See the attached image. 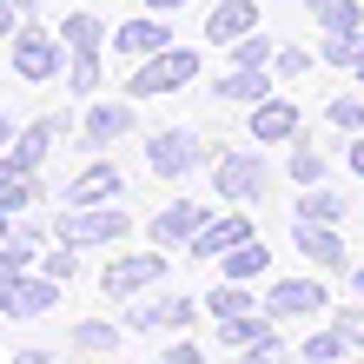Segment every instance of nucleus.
<instances>
[{"instance_id":"nucleus-1","label":"nucleus","mask_w":364,"mask_h":364,"mask_svg":"<svg viewBox=\"0 0 364 364\" xmlns=\"http://www.w3.org/2000/svg\"><path fill=\"white\" fill-rule=\"evenodd\" d=\"M192 73H199V53H186V47H159V53H146V60H139L133 93H139V100H146V93H173V87H186Z\"/></svg>"},{"instance_id":"nucleus-2","label":"nucleus","mask_w":364,"mask_h":364,"mask_svg":"<svg viewBox=\"0 0 364 364\" xmlns=\"http://www.w3.org/2000/svg\"><path fill=\"white\" fill-rule=\"evenodd\" d=\"M60 239L67 245H113V239H126V219L119 212H100V205H73L60 219Z\"/></svg>"},{"instance_id":"nucleus-3","label":"nucleus","mask_w":364,"mask_h":364,"mask_svg":"<svg viewBox=\"0 0 364 364\" xmlns=\"http://www.w3.org/2000/svg\"><path fill=\"white\" fill-rule=\"evenodd\" d=\"M192 159H199V139H192V133H159V139H146V166H153L159 179L192 173Z\"/></svg>"},{"instance_id":"nucleus-4","label":"nucleus","mask_w":364,"mask_h":364,"mask_svg":"<svg viewBox=\"0 0 364 364\" xmlns=\"http://www.w3.org/2000/svg\"><path fill=\"white\" fill-rule=\"evenodd\" d=\"M212 186H219V199H259L265 192V166L245 159V153H225L219 173H212Z\"/></svg>"},{"instance_id":"nucleus-5","label":"nucleus","mask_w":364,"mask_h":364,"mask_svg":"<svg viewBox=\"0 0 364 364\" xmlns=\"http://www.w3.org/2000/svg\"><path fill=\"white\" fill-rule=\"evenodd\" d=\"M159 272H166L159 252H146V259H113L106 265V298H133L146 285H159Z\"/></svg>"},{"instance_id":"nucleus-6","label":"nucleus","mask_w":364,"mask_h":364,"mask_svg":"<svg viewBox=\"0 0 364 364\" xmlns=\"http://www.w3.org/2000/svg\"><path fill=\"white\" fill-rule=\"evenodd\" d=\"M205 33L219 40V47H239L245 33H259V7H252V0H219L212 20H205Z\"/></svg>"},{"instance_id":"nucleus-7","label":"nucleus","mask_w":364,"mask_h":364,"mask_svg":"<svg viewBox=\"0 0 364 364\" xmlns=\"http://www.w3.org/2000/svg\"><path fill=\"white\" fill-rule=\"evenodd\" d=\"M318 305H325V291H318L311 278H285V285H272V298H265L272 318H311Z\"/></svg>"},{"instance_id":"nucleus-8","label":"nucleus","mask_w":364,"mask_h":364,"mask_svg":"<svg viewBox=\"0 0 364 364\" xmlns=\"http://www.w3.org/2000/svg\"><path fill=\"white\" fill-rule=\"evenodd\" d=\"M126 318H133L139 331H166V325H186L192 318V298H133Z\"/></svg>"},{"instance_id":"nucleus-9","label":"nucleus","mask_w":364,"mask_h":364,"mask_svg":"<svg viewBox=\"0 0 364 364\" xmlns=\"http://www.w3.org/2000/svg\"><path fill=\"white\" fill-rule=\"evenodd\" d=\"M14 67L27 73V80H53L60 73V47H53L47 33H20L14 40Z\"/></svg>"},{"instance_id":"nucleus-10","label":"nucleus","mask_w":364,"mask_h":364,"mask_svg":"<svg viewBox=\"0 0 364 364\" xmlns=\"http://www.w3.org/2000/svg\"><path fill=\"white\" fill-rule=\"evenodd\" d=\"M245 239H252V219H212V225L192 232V252H199V259H219V252L245 245Z\"/></svg>"},{"instance_id":"nucleus-11","label":"nucleus","mask_w":364,"mask_h":364,"mask_svg":"<svg viewBox=\"0 0 364 364\" xmlns=\"http://www.w3.org/2000/svg\"><path fill=\"white\" fill-rule=\"evenodd\" d=\"M199 225H205V219H199V205H186V199H179V205H166L159 219H153V245H186Z\"/></svg>"},{"instance_id":"nucleus-12","label":"nucleus","mask_w":364,"mask_h":364,"mask_svg":"<svg viewBox=\"0 0 364 364\" xmlns=\"http://www.w3.org/2000/svg\"><path fill=\"white\" fill-rule=\"evenodd\" d=\"M126 126H133V106H119V100H100V106H87V139H93V146L119 139Z\"/></svg>"},{"instance_id":"nucleus-13","label":"nucleus","mask_w":364,"mask_h":364,"mask_svg":"<svg viewBox=\"0 0 364 364\" xmlns=\"http://www.w3.org/2000/svg\"><path fill=\"white\" fill-rule=\"evenodd\" d=\"M298 126V106L291 100H259V113H252V139H291Z\"/></svg>"},{"instance_id":"nucleus-14","label":"nucleus","mask_w":364,"mask_h":364,"mask_svg":"<svg viewBox=\"0 0 364 364\" xmlns=\"http://www.w3.org/2000/svg\"><path fill=\"white\" fill-rule=\"evenodd\" d=\"M113 192H119V173H113V166H87V173L67 186V199L73 205H106Z\"/></svg>"},{"instance_id":"nucleus-15","label":"nucleus","mask_w":364,"mask_h":364,"mask_svg":"<svg viewBox=\"0 0 364 364\" xmlns=\"http://www.w3.org/2000/svg\"><path fill=\"white\" fill-rule=\"evenodd\" d=\"M27 199H33V166L14 153V159H0V212H14Z\"/></svg>"},{"instance_id":"nucleus-16","label":"nucleus","mask_w":364,"mask_h":364,"mask_svg":"<svg viewBox=\"0 0 364 364\" xmlns=\"http://www.w3.org/2000/svg\"><path fill=\"white\" fill-rule=\"evenodd\" d=\"M113 40H119V47L133 53V60H146V53H159V47H166V27H159V20H146V14H139V20H126V27H119Z\"/></svg>"},{"instance_id":"nucleus-17","label":"nucleus","mask_w":364,"mask_h":364,"mask_svg":"<svg viewBox=\"0 0 364 364\" xmlns=\"http://www.w3.org/2000/svg\"><path fill=\"white\" fill-rule=\"evenodd\" d=\"M298 252H311L318 265H338V259H345L338 232H331V225H311V219H298Z\"/></svg>"},{"instance_id":"nucleus-18","label":"nucleus","mask_w":364,"mask_h":364,"mask_svg":"<svg viewBox=\"0 0 364 364\" xmlns=\"http://www.w3.org/2000/svg\"><path fill=\"white\" fill-rule=\"evenodd\" d=\"M14 318H33V311H53V278H14Z\"/></svg>"},{"instance_id":"nucleus-19","label":"nucleus","mask_w":364,"mask_h":364,"mask_svg":"<svg viewBox=\"0 0 364 364\" xmlns=\"http://www.w3.org/2000/svg\"><path fill=\"white\" fill-rule=\"evenodd\" d=\"M225 345H252V351H278L272 345V325H265V318H225Z\"/></svg>"},{"instance_id":"nucleus-20","label":"nucleus","mask_w":364,"mask_h":364,"mask_svg":"<svg viewBox=\"0 0 364 364\" xmlns=\"http://www.w3.org/2000/svg\"><path fill=\"white\" fill-rule=\"evenodd\" d=\"M265 87H272V80H265L259 67H239V73L219 80V100H265Z\"/></svg>"},{"instance_id":"nucleus-21","label":"nucleus","mask_w":364,"mask_h":364,"mask_svg":"<svg viewBox=\"0 0 364 364\" xmlns=\"http://www.w3.org/2000/svg\"><path fill=\"white\" fill-rule=\"evenodd\" d=\"M338 212H345V199H338V192H298V219H311V225H331Z\"/></svg>"},{"instance_id":"nucleus-22","label":"nucleus","mask_w":364,"mask_h":364,"mask_svg":"<svg viewBox=\"0 0 364 364\" xmlns=\"http://www.w3.org/2000/svg\"><path fill=\"white\" fill-rule=\"evenodd\" d=\"M60 33H67V47H73V53H100V33H106V27H100L93 14H73Z\"/></svg>"},{"instance_id":"nucleus-23","label":"nucleus","mask_w":364,"mask_h":364,"mask_svg":"<svg viewBox=\"0 0 364 364\" xmlns=\"http://www.w3.org/2000/svg\"><path fill=\"white\" fill-rule=\"evenodd\" d=\"M225 272L239 278V285H245V278H259V272H265V245H252V239L232 245V252H225Z\"/></svg>"},{"instance_id":"nucleus-24","label":"nucleus","mask_w":364,"mask_h":364,"mask_svg":"<svg viewBox=\"0 0 364 364\" xmlns=\"http://www.w3.org/2000/svg\"><path fill=\"white\" fill-rule=\"evenodd\" d=\"M325 60H338V67H358V60H364V27H345V33H331Z\"/></svg>"},{"instance_id":"nucleus-25","label":"nucleus","mask_w":364,"mask_h":364,"mask_svg":"<svg viewBox=\"0 0 364 364\" xmlns=\"http://www.w3.org/2000/svg\"><path fill=\"white\" fill-rule=\"evenodd\" d=\"M205 305L219 311V318H239V311L252 305V298H245V285H239V278H232V285H219V291H205Z\"/></svg>"},{"instance_id":"nucleus-26","label":"nucleus","mask_w":364,"mask_h":364,"mask_svg":"<svg viewBox=\"0 0 364 364\" xmlns=\"http://www.w3.org/2000/svg\"><path fill=\"white\" fill-rule=\"evenodd\" d=\"M47 139H53V119L27 126V139H20V159H27V166H40V159H47Z\"/></svg>"},{"instance_id":"nucleus-27","label":"nucleus","mask_w":364,"mask_h":364,"mask_svg":"<svg viewBox=\"0 0 364 364\" xmlns=\"http://www.w3.org/2000/svg\"><path fill=\"white\" fill-rule=\"evenodd\" d=\"M232 53H239V67H265V53H272V40H265V33H245L239 47H232Z\"/></svg>"},{"instance_id":"nucleus-28","label":"nucleus","mask_w":364,"mask_h":364,"mask_svg":"<svg viewBox=\"0 0 364 364\" xmlns=\"http://www.w3.org/2000/svg\"><path fill=\"white\" fill-rule=\"evenodd\" d=\"M73 87H80V93L100 87V53H73Z\"/></svg>"},{"instance_id":"nucleus-29","label":"nucleus","mask_w":364,"mask_h":364,"mask_svg":"<svg viewBox=\"0 0 364 364\" xmlns=\"http://www.w3.org/2000/svg\"><path fill=\"white\" fill-rule=\"evenodd\" d=\"M305 358H311V364H331V358H345V338H338V331L311 338V345H305Z\"/></svg>"},{"instance_id":"nucleus-30","label":"nucleus","mask_w":364,"mask_h":364,"mask_svg":"<svg viewBox=\"0 0 364 364\" xmlns=\"http://www.w3.org/2000/svg\"><path fill=\"white\" fill-rule=\"evenodd\" d=\"M318 173H325V159H318L311 146H298V153H291V179L305 186V179H318Z\"/></svg>"},{"instance_id":"nucleus-31","label":"nucleus","mask_w":364,"mask_h":364,"mask_svg":"<svg viewBox=\"0 0 364 364\" xmlns=\"http://www.w3.org/2000/svg\"><path fill=\"white\" fill-rule=\"evenodd\" d=\"M318 20H325L331 33H345V27H358V0H338V7H325Z\"/></svg>"},{"instance_id":"nucleus-32","label":"nucleus","mask_w":364,"mask_h":364,"mask_svg":"<svg viewBox=\"0 0 364 364\" xmlns=\"http://www.w3.org/2000/svg\"><path fill=\"white\" fill-rule=\"evenodd\" d=\"M73 345H87V351H113V325H80V331H73Z\"/></svg>"},{"instance_id":"nucleus-33","label":"nucleus","mask_w":364,"mask_h":364,"mask_svg":"<svg viewBox=\"0 0 364 364\" xmlns=\"http://www.w3.org/2000/svg\"><path fill=\"white\" fill-rule=\"evenodd\" d=\"M331 119H338V126H364V100H338Z\"/></svg>"},{"instance_id":"nucleus-34","label":"nucleus","mask_w":364,"mask_h":364,"mask_svg":"<svg viewBox=\"0 0 364 364\" xmlns=\"http://www.w3.org/2000/svg\"><path fill=\"white\" fill-rule=\"evenodd\" d=\"M153 364H205V358L192 351V345H173V351H166V358H153Z\"/></svg>"},{"instance_id":"nucleus-35","label":"nucleus","mask_w":364,"mask_h":364,"mask_svg":"<svg viewBox=\"0 0 364 364\" xmlns=\"http://www.w3.org/2000/svg\"><path fill=\"white\" fill-rule=\"evenodd\" d=\"M345 338H351V345H364V311H351V318H345Z\"/></svg>"},{"instance_id":"nucleus-36","label":"nucleus","mask_w":364,"mask_h":364,"mask_svg":"<svg viewBox=\"0 0 364 364\" xmlns=\"http://www.w3.org/2000/svg\"><path fill=\"white\" fill-rule=\"evenodd\" d=\"M351 173H364V139H351Z\"/></svg>"},{"instance_id":"nucleus-37","label":"nucleus","mask_w":364,"mask_h":364,"mask_svg":"<svg viewBox=\"0 0 364 364\" xmlns=\"http://www.w3.org/2000/svg\"><path fill=\"white\" fill-rule=\"evenodd\" d=\"M14 305V278H0V311H7Z\"/></svg>"},{"instance_id":"nucleus-38","label":"nucleus","mask_w":364,"mask_h":364,"mask_svg":"<svg viewBox=\"0 0 364 364\" xmlns=\"http://www.w3.org/2000/svg\"><path fill=\"white\" fill-rule=\"evenodd\" d=\"M14 364H47V351H27V358H14Z\"/></svg>"},{"instance_id":"nucleus-39","label":"nucleus","mask_w":364,"mask_h":364,"mask_svg":"<svg viewBox=\"0 0 364 364\" xmlns=\"http://www.w3.org/2000/svg\"><path fill=\"white\" fill-rule=\"evenodd\" d=\"M7 27H14V7H0V33H7Z\"/></svg>"},{"instance_id":"nucleus-40","label":"nucleus","mask_w":364,"mask_h":364,"mask_svg":"<svg viewBox=\"0 0 364 364\" xmlns=\"http://www.w3.org/2000/svg\"><path fill=\"white\" fill-rule=\"evenodd\" d=\"M0 239H7V212H0Z\"/></svg>"},{"instance_id":"nucleus-41","label":"nucleus","mask_w":364,"mask_h":364,"mask_svg":"<svg viewBox=\"0 0 364 364\" xmlns=\"http://www.w3.org/2000/svg\"><path fill=\"white\" fill-rule=\"evenodd\" d=\"M153 7H179V0H153Z\"/></svg>"},{"instance_id":"nucleus-42","label":"nucleus","mask_w":364,"mask_h":364,"mask_svg":"<svg viewBox=\"0 0 364 364\" xmlns=\"http://www.w3.org/2000/svg\"><path fill=\"white\" fill-rule=\"evenodd\" d=\"M358 291H364V265H358Z\"/></svg>"},{"instance_id":"nucleus-43","label":"nucleus","mask_w":364,"mask_h":364,"mask_svg":"<svg viewBox=\"0 0 364 364\" xmlns=\"http://www.w3.org/2000/svg\"><path fill=\"white\" fill-rule=\"evenodd\" d=\"M0 139H7V119H0Z\"/></svg>"}]
</instances>
